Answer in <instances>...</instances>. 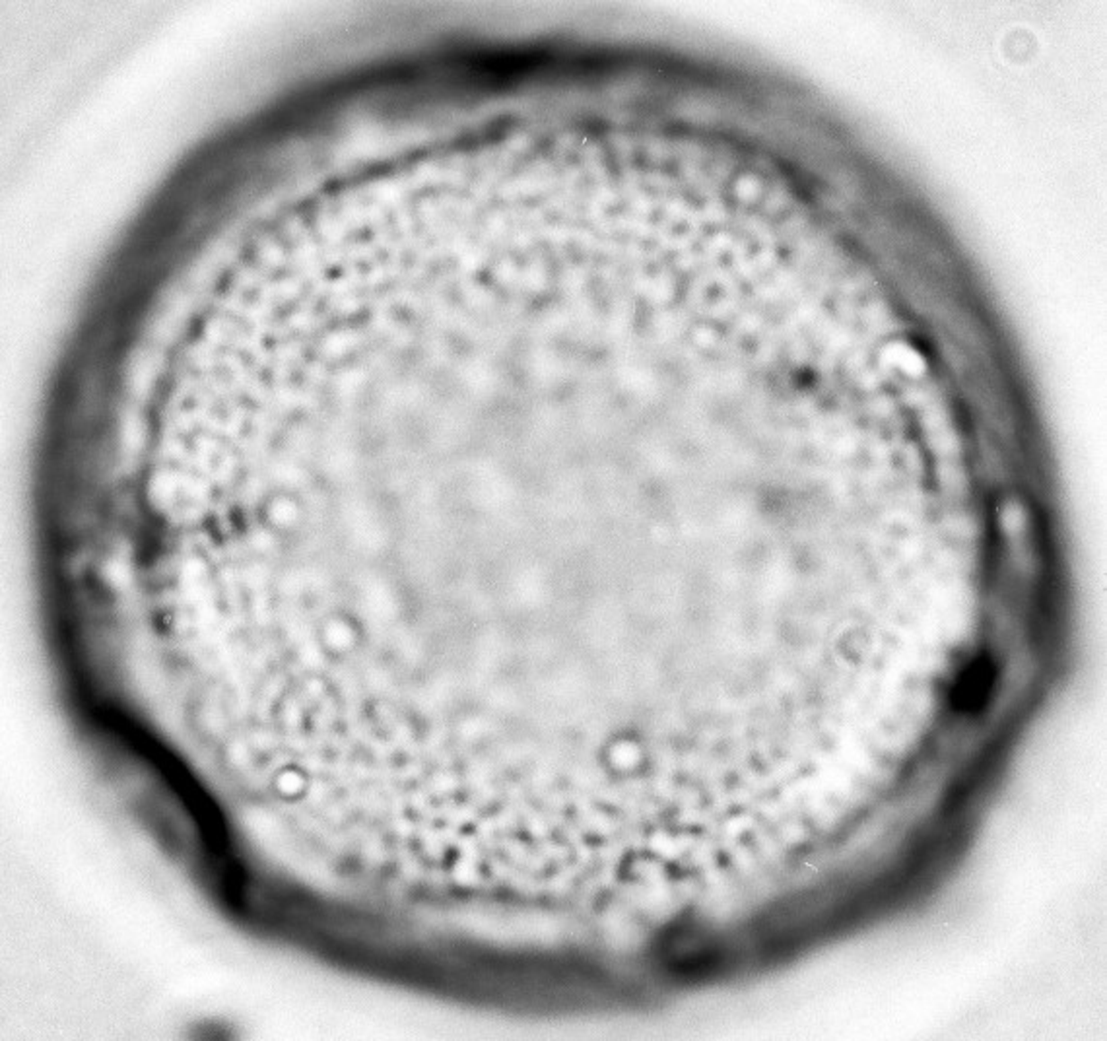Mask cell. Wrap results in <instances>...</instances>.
Instances as JSON below:
<instances>
[{
	"label": "cell",
	"instance_id": "cell-2",
	"mask_svg": "<svg viewBox=\"0 0 1107 1041\" xmlns=\"http://www.w3.org/2000/svg\"><path fill=\"white\" fill-rule=\"evenodd\" d=\"M608 766H611V771L616 773V776H631V771H636L639 760H641V752L638 750V746L631 743V738H618L614 741L611 752H608Z\"/></svg>",
	"mask_w": 1107,
	"mask_h": 1041
},
{
	"label": "cell",
	"instance_id": "cell-1",
	"mask_svg": "<svg viewBox=\"0 0 1107 1041\" xmlns=\"http://www.w3.org/2000/svg\"><path fill=\"white\" fill-rule=\"evenodd\" d=\"M989 682H991V672L987 669V664H976V667H971L964 674L962 682L958 684V690H956L958 704L968 709L979 706L985 699V694H987Z\"/></svg>",
	"mask_w": 1107,
	"mask_h": 1041
}]
</instances>
